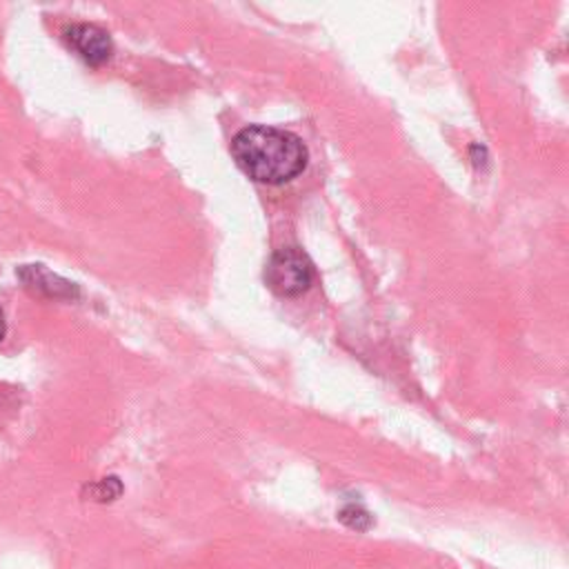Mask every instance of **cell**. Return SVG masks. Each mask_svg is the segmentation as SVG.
I'll return each instance as SVG.
<instances>
[{"label":"cell","mask_w":569,"mask_h":569,"mask_svg":"<svg viewBox=\"0 0 569 569\" xmlns=\"http://www.w3.org/2000/svg\"><path fill=\"white\" fill-rule=\"evenodd\" d=\"M231 153L249 178L267 184H282L307 164L302 140L291 131L267 124H251L238 131L231 140Z\"/></svg>","instance_id":"cell-1"},{"label":"cell","mask_w":569,"mask_h":569,"mask_svg":"<svg viewBox=\"0 0 569 569\" xmlns=\"http://www.w3.org/2000/svg\"><path fill=\"white\" fill-rule=\"evenodd\" d=\"M313 267L296 247L278 249L267 264V282L280 296H298L311 287Z\"/></svg>","instance_id":"cell-2"},{"label":"cell","mask_w":569,"mask_h":569,"mask_svg":"<svg viewBox=\"0 0 569 569\" xmlns=\"http://www.w3.org/2000/svg\"><path fill=\"white\" fill-rule=\"evenodd\" d=\"M64 38L82 56V60H87L93 67L107 62L111 56V49H113L107 31H102L93 24H71L64 31Z\"/></svg>","instance_id":"cell-3"},{"label":"cell","mask_w":569,"mask_h":569,"mask_svg":"<svg viewBox=\"0 0 569 569\" xmlns=\"http://www.w3.org/2000/svg\"><path fill=\"white\" fill-rule=\"evenodd\" d=\"M20 278L24 280L27 287L40 291V293H47V296H53V298H62V296H69L71 293V284L62 278H58L56 273H51L49 269H44L42 264H27L20 269Z\"/></svg>","instance_id":"cell-4"},{"label":"cell","mask_w":569,"mask_h":569,"mask_svg":"<svg viewBox=\"0 0 569 569\" xmlns=\"http://www.w3.org/2000/svg\"><path fill=\"white\" fill-rule=\"evenodd\" d=\"M338 520L349 527V529H356V531H367L371 525H373V518L371 513L358 505V502H347L340 511H338Z\"/></svg>","instance_id":"cell-5"},{"label":"cell","mask_w":569,"mask_h":569,"mask_svg":"<svg viewBox=\"0 0 569 569\" xmlns=\"http://www.w3.org/2000/svg\"><path fill=\"white\" fill-rule=\"evenodd\" d=\"M84 491L96 502H111L122 493V482L116 476H109V478H102L93 485H87Z\"/></svg>","instance_id":"cell-6"},{"label":"cell","mask_w":569,"mask_h":569,"mask_svg":"<svg viewBox=\"0 0 569 569\" xmlns=\"http://www.w3.org/2000/svg\"><path fill=\"white\" fill-rule=\"evenodd\" d=\"M4 333H7V322H4V313L0 309V340L4 338Z\"/></svg>","instance_id":"cell-7"}]
</instances>
